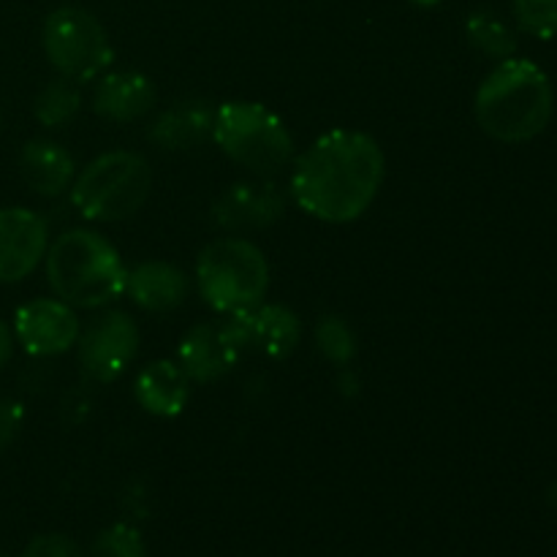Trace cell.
Instances as JSON below:
<instances>
[{
    "label": "cell",
    "mask_w": 557,
    "mask_h": 557,
    "mask_svg": "<svg viewBox=\"0 0 557 557\" xmlns=\"http://www.w3.org/2000/svg\"><path fill=\"white\" fill-rule=\"evenodd\" d=\"M11 354H14V332L9 330L5 321H0V370L9 364Z\"/></svg>",
    "instance_id": "cell-26"
},
{
    "label": "cell",
    "mask_w": 557,
    "mask_h": 557,
    "mask_svg": "<svg viewBox=\"0 0 557 557\" xmlns=\"http://www.w3.org/2000/svg\"><path fill=\"white\" fill-rule=\"evenodd\" d=\"M22 422H25V408H22V403L3 397L0 400V451H5L14 444L22 430Z\"/></svg>",
    "instance_id": "cell-24"
},
{
    "label": "cell",
    "mask_w": 557,
    "mask_h": 557,
    "mask_svg": "<svg viewBox=\"0 0 557 557\" xmlns=\"http://www.w3.org/2000/svg\"><path fill=\"white\" fill-rule=\"evenodd\" d=\"M196 288L218 313L256 308L270 292V264L250 239L228 234L205 245L196 259Z\"/></svg>",
    "instance_id": "cell-5"
},
{
    "label": "cell",
    "mask_w": 557,
    "mask_h": 557,
    "mask_svg": "<svg viewBox=\"0 0 557 557\" xmlns=\"http://www.w3.org/2000/svg\"><path fill=\"white\" fill-rule=\"evenodd\" d=\"M49 228L38 212L27 207L0 210V283H20L44 261Z\"/></svg>",
    "instance_id": "cell-11"
},
{
    "label": "cell",
    "mask_w": 557,
    "mask_h": 557,
    "mask_svg": "<svg viewBox=\"0 0 557 557\" xmlns=\"http://www.w3.org/2000/svg\"><path fill=\"white\" fill-rule=\"evenodd\" d=\"M20 174L38 196H60L76 177V163L63 145L52 139H33L20 152Z\"/></svg>",
    "instance_id": "cell-16"
},
{
    "label": "cell",
    "mask_w": 557,
    "mask_h": 557,
    "mask_svg": "<svg viewBox=\"0 0 557 557\" xmlns=\"http://www.w3.org/2000/svg\"><path fill=\"white\" fill-rule=\"evenodd\" d=\"M212 141L226 158L272 180L294 163V139L288 125L267 103L226 101L215 109Z\"/></svg>",
    "instance_id": "cell-4"
},
{
    "label": "cell",
    "mask_w": 557,
    "mask_h": 557,
    "mask_svg": "<svg viewBox=\"0 0 557 557\" xmlns=\"http://www.w3.org/2000/svg\"><path fill=\"white\" fill-rule=\"evenodd\" d=\"M286 212V194L272 180L256 177L234 183L212 201V221L228 234L261 232L275 226Z\"/></svg>",
    "instance_id": "cell-9"
},
{
    "label": "cell",
    "mask_w": 557,
    "mask_h": 557,
    "mask_svg": "<svg viewBox=\"0 0 557 557\" xmlns=\"http://www.w3.org/2000/svg\"><path fill=\"white\" fill-rule=\"evenodd\" d=\"M69 190L74 207L87 221H125L134 218L150 199V163L131 150L103 152L76 174Z\"/></svg>",
    "instance_id": "cell-6"
},
{
    "label": "cell",
    "mask_w": 557,
    "mask_h": 557,
    "mask_svg": "<svg viewBox=\"0 0 557 557\" xmlns=\"http://www.w3.org/2000/svg\"><path fill=\"white\" fill-rule=\"evenodd\" d=\"M79 109L82 90L76 87V82L65 79V76L47 82L33 101V114L44 128H63L79 114Z\"/></svg>",
    "instance_id": "cell-19"
},
{
    "label": "cell",
    "mask_w": 557,
    "mask_h": 557,
    "mask_svg": "<svg viewBox=\"0 0 557 557\" xmlns=\"http://www.w3.org/2000/svg\"><path fill=\"white\" fill-rule=\"evenodd\" d=\"M466 36L471 41V47H476L479 52L487 54L493 60H506L515 58L517 52V36L504 20H498L490 11H473L466 20Z\"/></svg>",
    "instance_id": "cell-20"
},
{
    "label": "cell",
    "mask_w": 557,
    "mask_h": 557,
    "mask_svg": "<svg viewBox=\"0 0 557 557\" xmlns=\"http://www.w3.org/2000/svg\"><path fill=\"white\" fill-rule=\"evenodd\" d=\"M125 294L147 313H169L188 299L190 277L169 261H141L128 270Z\"/></svg>",
    "instance_id": "cell-13"
},
{
    "label": "cell",
    "mask_w": 557,
    "mask_h": 557,
    "mask_svg": "<svg viewBox=\"0 0 557 557\" xmlns=\"http://www.w3.org/2000/svg\"><path fill=\"white\" fill-rule=\"evenodd\" d=\"M253 321V351L264 354L267 359H277V362L297 351L302 324L292 308L281 302H261L256 305Z\"/></svg>",
    "instance_id": "cell-18"
},
{
    "label": "cell",
    "mask_w": 557,
    "mask_h": 557,
    "mask_svg": "<svg viewBox=\"0 0 557 557\" xmlns=\"http://www.w3.org/2000/svg\"><path fill=\"white\" fill-rule=\"evenodd\" d=\"M315 341L321 354L335 364H348L357 354V335L341 315H324L315 326Z\"/></svg>",
    "instance_id": "cell-21"
},
{
    "label": "cell",
    "mask_w": 557,
    "mask_h": 557,
    "mask_svg": "<svg viewBox=\"0 0 557 557\" xmlns=\"http://www.w3.org/2000/svg\"><path fill=\"white\" fill-rule=\"evenodd\" d=\"M215 109L205 101H177L163 109L150 125L152 145L169 152H185L212 139Z\"/></svg>",
    "instance_id": "cell-15"
},
{
    "label": "cell",
    "mask_w": 557,
    "mask_h": 557,
    "mask_svg": "<svg viewBox=\"0 0 557 557\" xmlns=\"http://www.w3.org/2000/svg\"><path fill=\"white\" fill-rule=\"evenodd\" d=\"M41 44L52 69L76 85L98 79L114 60L107 27L79 5L54 9L44 20Z\"/></svg>",
    "instance_id": "cell-7"
},
{
    "label": "cell",
    "mask_w": 557,
    "mask_h": 557,
    "mask_svg": "<svg viewBox=\"0 0 557 557\" xmlns=\"http://www.w3.org/2000/svg\"><path fill=\"white\" fill-rule=\"evenodd\" d=\"M239 354L228 346L218 324H196L177 346V364L194 384H212L237 368Z\"/></svg>",
    "instance_id": "cell-12"
},
{
    "label": "cell",
    "mask_w": 557,
    "mask_h": 557,
    "mask_svg": "<svg viewBox=\"0 0 557 557\" xmlns=\"http://www.w3.org/2000/svg\"><path fill=\"white\" fill-rule=\"evenodd\" d=\"M555 112L547 71L528 58H506L490 71L473 98L479 128L504 145H522L542 134Z\"/></svg>",
    "instance_id": "cell-2"
},
{
    "label": "cell",
    "mask_w": 557,
    "mask_h": 557,
    "mask_svg": "<svg viewBox=\"0 0 557 557\" xmlns=\"http://www.w3.org/2000/svg\"><path fill=\"white\" fill-rule=\"evenodd\" d=\"M515 3L517 25L533 38H549L557 36V0H511Z\"/></svg>",
    "instance_id": "cell-22"
},
{
    "label": "cell",
    "mask_w": 557,
    "mask_h": 557,
    "mask_svg": "<svg viewBox=\"0 0 557 557\" xmlns=\"http://www.w3.org/2000/svg\"><path fill=\"white\" fill-rule=\"evenodd\" d=\"M47 281L71 308L98 310L125 294L128 267L103 234L71 228L47 248Z\"/></svg>",
    "instance_id": "cell-3"
},
{
    "label": "cell",
    "mask_w": 557,
    "mask_h": 557,
    "mask_svg": "<svg viewBox=\"0 0 557 557\" xmlns=\"http://www.w3.org/2000/svg\"><path fill=\"white\" fill-rule=\"evenodd\" d=\"M25 557H82L76 544L71 539L49 533V536L33 539L30 547L25 549Z\"/></svg>",
    "instance_id": "cell-25"
},
{
    "label": "cell",
    "mask_w": 557,
    "mask_h": 557,
    "mask_svg": "<svg viewBox=\"0 0 557 557\" xmlns=\"http://www.w3.org/2000/svg\"><path fill=\"white\" fill-rule=\"evenodd\" d=\"M92 557H147V553L139 531L117 522L98 533L96 544H92Z\"/></svg>",
    "instance_id": "cell-23"
},
{
    "label": "cell",
    "mask_w": 557,
    "mask_h": 557,
    "mask_svg": "<svg viewBox=\"0 0 557 557\" xmlns=\"http://www.w3.org/2000/svg\"><path fill=\"white\" fill-rule=\"evenodd\" d=\"M79 315L63 299H30L14 315V337L30 357H58L79 341Z\"/></svg>",
    "instance_id": "cell-10"
},
{
    "label": "cell",
    "mask_w": 557,
    "mask_h": 557,
    "mask_svg": "<svg viewBox=\"0 0 557 557\" xmlns=\"http://www.w3.org/2000/svg\"><path fill=\"white\" fill-rule=\"evenodd\" d=\"M386 177V156L364 131L332 128L292 163L294 205L324 223H351L370 210Z\"/></svg>",
    "instance_id": "cell-1"
},
{
    "label": "cell",
    "mask_w": 557,
    "mask_h": 557,
    "mask_svg": "<svg viewBox=\"0 0 557 557\" xmlns=\"http://www.w3.org/2000/svg\"><path fill=\"white\" fill-rule=\"evenodd\" d=\"M0 557H5V555H3V553H0Z\"/></svg>",
    "instance_id": "cell-28"
},
{
    "label": "cell",
    "mask_w": 557,
    "mask_h": 557,
    "mask_svg": "<svg viewBox=\"0 0 557 557\" xmlns=\"http://www.w3.org/2000/svg\"><path fill=\"white\" fill-rule=\"evenodd\" d=\"M139 326L123 310L96 315L76 341V362L90 381L112 384L134 364L139 354Z\"/></svg>",
    "instance_id": "cell-8"
},
{
    "label": "cell",
    "mask_w": 557,
    "mask_h": 557,
    "mask_svg": "<svg viewBox=\"0 0 557 557\" xmlns=\"http://www.w3.org/2000/svg\"><path fill=\"white\" fill-rule=\"evenodd\" d=\"M156 107V85L139 71H114L98 79L92 109L112 123H134Z\"/></svg>",
    "instance_id": "cell-14"
},
{
    "label": "cell",
    "mask_w": 557,
    "mask_h": 557,
    "mask_svg": "<svg viewBox=\"0 0 557 557\" xmlns=\"http://www.w3.org/2000/svg\"><path fill=\"white\" fill-rule=\"evenodd\" d=\"M411 3H417V5H438L441 0H411Z\"/></svg>",
    "instance_id": "cell-27"
},
{
    "label": "cell",
    "mask_w": 557,
    "mask_h": 557,
    "mask_svg": "<svg viewBox=\"0 0 557 557\" xmlns=\"http://www.w3.org/2000/svg\"><path fill=\"white\" fill-rule=\"evenodd\" d=\"M136 400L147 413L161 419L180 417L190 400V379L177 362L156 359L136 379Z\"/></svg>",
    "instance_id": "cell-17"
}]
</instances>
